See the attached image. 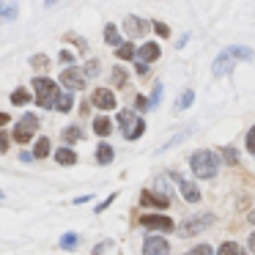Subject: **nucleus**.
<instances>
[{
  "label": "nucleus",
  "mask_w": 255,
  "mask_h": 255,
  "mask_svg": "<svg viewBox=\"0 0 255 255\" xmlns=\"http://www.w3.org/2000/svg\"><path fill=\"white\" fill-rule=\"evenodd\" d=\"M239 61H253V50H250V47H242V44L225 47V50L214 58L211 72H214L217 77H225V74H231V69L236 66Z\"/></svg>",
  "instance_id": "f257e3e1"
},
{
  "label": "nucleus",
  "mask_w": 255,
  "mask_h": 255,
  "mask_svg": "<svg viewBox=\"0 0 255 255\" xmlns=\"http://www.w3.org/2000/svg\"><path fill=\"white\" fill-rule=\"evenodd\" d=\"M189 167H192V173L198 178H214L217 173H220V159H217L214 151L200 148L189 156Z\"/></svg>",
  "instance_id": "f03ea898"
},
{
  "label": "nucleus",
  "mask_w": 255,
  "mask_h": 255,
  "mask_svg": "<svg viewBox=\"0 0 255 255\" xmlns=\"http://www.w3.org/2000/svg\"><path fill=\"white\" fill-rule=\"evenodd\" d=\"M33 91H36V105L44 107V110H52V107L58 105V99L63 96L50 77H36L33 80Z\"/></svg>",
  "instance_id": "7ed1b4c3"
},
{
  "label": "nucleus",
  "mask_w": 255,
  "mask_h": 255,
  "mask_svg": "<svg viewBox=\"0 0 255 255\" xmlns=\"http://www.w3.org/2000/svg\"><path fill=\"white\" fill-rule=\"evenodd\" d=\"M118 127L124 132V140H137L145 132V121L137 118L132 110H118Z\"/></svg>",
  "instance_id": "20e7f679"
},
{
  "label": "nucleus",
  "mask_w": 255,
  "mask_h": 255,
  "mask_svg": "<svg viewBox=\"0 0 255 255\" xmlns=\"http://www.w3.org/2000/svg\"><path fill=\"white\" fill-rule=\"evenodd\" d=\"M36 129H39V118L33 116V113H28V116H22L17 121V127H14L11 137L17 140V143H28L30 137L36 134Z\"/></svg>",
  "instance_id": "39448f33"
},
{
  "label": "nucleus",
  "mask_w": 255,
  "mask_h": 255,
  "mask_svg": "<svg viewBox=\"0 0 255 255\" xmlns=\"http://www.w3.org/2000/svg\"><path fill=\"white\" fill-rule=\"evenodd\" d=\"M61 83L66 85L69 91H83V88H85V83H88V74H85V69L69 66V69H63Z\"/></svg>",
  "instance_id": "423d86ee"
},
{
  "label": "nucleus",
  "mask_w": 255,
  "mask_h": 255,
  "mask_svg": "<svg viewBox=\"0 0 255 255\" xmlns=\"http://www.w3.org/2000/svg\"><path fill=\"white\" fill-rule=\"evenodd\" d=\"M140 225L151 228V231H162V233H173L176 225H173L170 217H162V214H143L140 217Z\"/></svg>",
  "instance_id": "0eeeda50"
},
{
  "label": "nucleus",
  "mask_w": 255,
  "mask_h": 255,
  "mask_svg": "<svg viewBox=\"0 0 255 255\" xmlns=\"http://www.w3.org/2000/svg\"><path fill=\"white\" fill-rule=\"evenodd\" d=\"M214 222V214H198V217H189L187 222H184L181 228H178V233L181 236H195V233H200L206 225H211Z\"/></svg>",
  "instance_id": "6e6552de"
},
{
  "label": "nucleus",
  "mask_w": 255,
  "mask_h": 255,
  "mask_svg": "<svg viewBox=\"0 0 255 255\" xmlns=\"http://www.w3.org/2000/svg\"><path fill=\"white\" fill-rule=\"evenodd\" d=\"M173 178H176V184H178V192H181V198L187 200V203H198L200 200V189L195 187L189 178H184V176H178V173H170Z\"/></svg>",
  "instance_id": "1a4fd4ad"
},
{
  "label": "nucleus",
  "mask_w": 255,
  "mask_h": 255,
  "mask_svg": "<svg viewBox=\"0 0 255 255\" xmlns=\"http://www.w3.org/2000/svg\"><path fill=\"white\" fill-rule=\"evenodd\" d=\"M170 253V244L162 236H145L143 242V255H167Z\"/></svg>",
  "instance_id": "9d476101"
},
{
  "label": "nucleus",
  "mask_w": 255,
  "mask_h": 255,
  "mask_svg": "<svg viewBox=\"0 0 255 255\" xmlns=\"http://www.w3.org/2000/svg\"><path fill=\"white\" fill-rule=\"evenodd\" d=\"M91 102H94L99 110H113V107H116V94H113L110 88H96L94 94H91Z\"/></svg>",
  "instance_id": "9b49d317"
},
{
  "label": "nucleus",
  "mask_w": 255,
  "mask_h": 255,
  "mask_svg": "<svg viewBox=\"0 0 255 255\" xmlns=\"http://www.w3.org/2000/svg\"><path fill=\"white\" fill-rule=\"evenodd\" d=\"M140 203L143 206H154V209H167L170 206V198L165 192H151V189H143L140 192Z\"/></svg>",
  "instance_id": "f8f14e48"
},
{
  "label": "nucleus",
  "mask_w": 255,
  "mask_h": 255,
  "mask_svg": "<svg viewBox=\"0 0 255 255\" xmlns=\"http://www.w3.org/2000/svg\"><path fill=\"white\" fill-rule=\"evenodd\" d=\"M19 17L17 0H0V22H14Z\"/></svg>",
  "instance_id": "ddd939ff"
},
{
  "label": "nucleus",
  "mask_w": 255,
  "mask_h": 255,
  "mask_svg": "<svg viewBox=\"0 0 255 255\" xmlns=\"http://www.w3.org/2000/svg\"><path fill=\"white\" fill-rule=\"evenodd\" d=\"M124 30H127L129 36H140V33H148V22L140 17H127L124 19Z\"/></svg>",
  "instance_id": "4468645a"
},
{
  "label": "nucleus",
  "mask_w": 255,
  "mask_h": 255,
  "mask_svg": "<svg viewBox=\"0 0 255 255\" xmlns=\"http://www.w3.org/2000/svg\"><path fill=\"white\" fill-rule=\"evenodd\" d=\"M156 58H159V44L148 41V44L140 47V58H137L140 63H151V61H156Z\"/></svg>",
  "instance_id": "2eb2a0df"
},
{
  "label": "nucleus",
  "mask_w": 255,
  "mask_h": 255,
  "mask_svg": "<svg viewBox=\"0 0 255 255\" xmlns=\"http://www.w3.org/2000/svg\"><path fill=\"white\" fill-rule=\"evenodd\" d=\"M55 162H58V165H63V167H69V165L77 162V154H74L72 148H58L55 151Z\"/></svg>",
  "instance_id": "dca6fc26"
},
{
  "label": "nucleus",
  "mask_w": 255,
  "mask_h": 255,
  "mask_svg": "<svg viewBox=\"0 0 255 255\" xmlns=\"http://www.w3.org/2000/svg\"><path fill=\"white\" fill-rule=\"evenodd\" d=\"M105 41H107L110 47H116V50L124 44V41H121V33H118L116 25H107V28H105Z\"/></svg>",
  "instance_id": "f3484780"
},
{
  "label": "nucleus",
  "mask_w": 255,
  "mask_h": 255,
  "mask_svg": "<svg viewBox=\"0 0 255 255\" xmlns=\"http://www.w3.org/2000/svg\"><path fill=\"white\" fill-rule=\"evenodd\" d=\"M94 132L102 134V137H107V134L113 132V121L110 118H94Z\"/></svg>",
  "instance_id": "a211bd4d"
},
{
  "label": "nucleus",
  "mask_w": 255,
  "mask_h": 255,
  "mask_svg": "<svg viewBox=\"0 0 255 255\" xmlns=\"http://www.w3.org/2000/svg\"><path fill=\"white\" fill-rule=\"evenodd\" d=\"M96 162H99V165H110L113 162V148L107 143H99V148H96Z\"/></svg>",
  "instance_id": "6ab92c4d"
},
{
  "label": "nucleus",
  "mask_w": 255,
  "mask_h": 255,
  "mask_svg": "<svg viewBox=\"0 0 255 255\" xmlns=\"http://www.w3.org/2000/svg\"><path fill=\"white\" fill-rule=\"evenodd\" d=\"M217 255H250V253H247V250H242L236 242H225V244L220 247V253H217Z\"/></svg>",
  "instance_id": "aec40b11"
},
{
  "label": "nucleus",
  "mask_w": 255,
  "mask_h": 255,
  "mask_svg": "<svg viewBox=\"0 0 255 255\" xmlns=\"http://www.w3.org/2000/svg\"><path fill=\"white\" fill-rule=\"evenodd\" d=\"M192 99H195V91H184V94L181 96H178V99H176V113H181V110H187V107L189 105H192Z\"/></svg>",
  "instance_id": "412c9836"
},
{
  "label": "nucleus",
  "mask_w": 255,
  "mask_h": 255,
  "mask_svg": "<svg viewBox=\"0 0 255 255\" xmlns=\"http://www.w3.org/2000/svg\"><path fill=\"white\" fill-rule=\"evenodd\" d=\"M63 140H66V143H77V140H83V129L80 127H66L63 129Z\"/></svg>",
  "instance_id": "4be33fe9"
},
{
  "label": "nucleus",
  "mask_w": 255,
  "mask_h": 255,
  "mask_svg": "<svg viewBox=\"0 0 255 255\" xmlns=\"http://www.w3.org/2000/svg\"><path fill=\"white\" fill-rule=\"evenodd\" d=\"M33 156H36V159H44V156H50V140L41 137L39 143H36V148H33Z\"/></svg>",
  "instance_id": "5701e85b"
},
{
  "label": "nucleus",
  "mask_w": 255,
  "mask_h": 255,
  "mask_svg": "<svg viewBox=\"0 0 255 255\" xmlns=\"http://www.w3.org/2000/svg\"><path fill=\"white\" fill-rule=\"evenodd\" d=\"M77 244H80V236H77V233H63V236H61V247H63V250H74Z\"/></svg>",
  "instance_id": "b1692460"
},
{
  "label": "nucleus",
  "mask_w": 255,
  "mask_h": 255,
  "mask_svg": "<svg viewBox=\"0 0 255 255\" xmlns=\"http://www.w3.org/2000/svg\"><path fill=\"white\" fill-rule=\"evenodd\" d=\"M134 52H137V50H134V47L129 44V41H124V44L118 47V52H116V55H118V58H124V61H132V58H134Z\"/></svg>",
  "instance_id": "393cba45"
},
{
  "label": "nucleus",
  "mask_w": 255,
  "mask_h": 255,
  "mask_svg": "<svg viewBox=\"0 0 255 255\" xmlns=\"http://www.w3.org/2000/svg\"><path fill=\"white\" fill-rule=\"evenodd\" d=\"M11 102H14V105H28V102H30L28 91H25V88H17V91L11 94Z\"/></svg>",
  "instance_id": "a878e982"
},
{
  "label": "nucleus",
  "mask_w": 255,
  "mask_h": 255,
  "mask_svg": "<svg viewBox=\"0 0 255 255\" xmlns=\"http://www.w3.org/2000/svg\"><path fill=\"white\" fill-rule=\"evenodd\" d=\"M72 102H74V96L72 94H63L61 99H58V105H55V110H61V113H66V110H72Z\"/></svg>",
  "instance_id": "bb28decb"
},
{
  "label": "nucleus",
  "mask_w": 255,
  "mask_h": 255,
  "mask_svg": "<svg viewBox=\"0 0 255 255\" xmlns=\"http://www.w3.org/2000/svg\"><path fill=\"white\" fill-rule=\"evenodd\" d=\"M113 83H116V85H127V72H124L121 66L113 69Z\"/></svg>",
  "instance_id": "cd10ccee"
},
{
  "label": "nucleus",
  "mask_w": 255,
  "mask_h": 255,
  "mask_svg": "<svg viewBox=\"0 0 255 255\" xmlns=\"http://www.w3.org/2000/svg\"><path fill=\"white\" fill-rule=\"evenodd\" d=\"M222 156L228 159V165H236V162H239V154H236V148H231V145H225V148H222Z\"/></svg>",
  "instance_id": "c85d7f7f"
},
{
  "label": "nucleus",
  "mask_w": 255,
  "mask_h": 255,
  "mask_svg": "<svg viewBox=\"0 0 255 255\" xmlns=\"http://www.w3.org/2000/svg\"><path fill=\"white\" fill-rule=\"evenodd\" d=\"M187 255H214V253H211V247H209V244H198V247H195V250H189Z\"/></svg>",
  "instance_id": "c756f323"
},
{
  "label": "nucleus",
  "mask_w": 255,
  "mask_h": 255,
  "mask_svg": "<svg viewBox=\"0 0 255 255\" xmlns=\"http://www.w3.org/2000/svg\"><path fill=\"white\" fill-rule=\"evenodd\" d=\"M154 33H159L162 39H167V36H170V28H167L165 22H154Z\"/></svg>",
  "instance_id": "7c9ffc66"
},
{
  "label": "nucleus",
  "mask_w": 255,
  "mask_h": 255,
  "mask_svg": "<svg viewBox=\"0 0 255 255\" xmlns=\"http://www.w3.org/2000/svg\"><path fill=\"white\" fill-rule=\"evenodd\" d=\"M247 151H250V154H255V127L247 132Z\"/></svg>",
  "instance_id": "2f4dec72"
},
{
  "label": "nucleus",
  "mask_w": 255,
  "mask_h": 255,
  "mask_svg": "<svg viewBox=\"0 0 255 255\" xmlns=\"http://www.w3.org/2000/svg\"><path fill=\"white\" fill-rule=\"evenodd\" d=\"M162 99V83H154V96H151V107Z\"/></svg>",
  "instance_id": "473e14b6"
},
{
  "label": "nucleus",
  "mask_w": 255,
  "mask_h": 255,
  "mask_svg": "<svg viewBox=\"0 0 255 255\" xmlns=\"http://www.w3.org/2000/svg\"><path fill=\"white\" fill-rule=\"evenodd\" d=\"M96 72H99V61H88V66H85V74H88V77H94Z\"/></svg>",
  "instance_id": "72a5a7b5"
},
{
  "label": "nucleus",
  "mask_w": 255,
  "mask_h": 255,
  "mask_svg": "<svg viewBox=\"0 0 255 255\" xmlns=\"http://www.w3.org/2000/svg\"><path fill=\"white\" fill-rule=\"evenodd\" d=\"M134 107H137V110H148V107H151V99H143V96H137V99H134Z\"/></svg>",
  "instance_id": "f704fd0d"
},
{
  "label": "nucleus",
  "mask_w": 255,
  "mask_h": 255,
  "mask_svg": "<svg viewBox=\"0 0 255 255\" xmlns=\"http://www.w3.org/2000/svg\"><path fill=\"white\" fill-rule=\"evenodd\" d=\"M47 63H50V61H47V55H36V58H33V66H39V69L47 66Z\"/></svg>",
  "instance_id": "c9c22d12"
},
{
  "label": "nucleus",
  "mask_w": 255,
  "mask_h": 255,
  "mask_svg": "<svg viewBox=\"0 0 255 255\" xmlns=\"http://www.w3.org/2000/svg\"><path fill=\"white\" fill-rule=\"evenodd\" d=\"M137 74H140V77H145V74H148V63H140L137 61Z\"/></svg>",
  "instance_id": "e433bc0d"
},
{
  "label": "nucleus",
  "mask_w": 255,
  "mask_h": 255,
  "mask_svg": "<svg viewBox=\"0 0 255 255\" xmlns=\"http://www.w3.org/2000/svg\"><path fill=\"white\" fill-rule=\"evenodd\" d=\"M113 200H116V195H110V198H107V200H105V203H99V206H96V211H105V209H107V206H110V203H113Z\"/></svg>",
  "instance_id": "4c0bfd02"
},
{
  "label": "nucleus",
  "mask_w": 255,
  "mask_h": 255,
  "mask_svg": "<svg viewBox=\"0 0 255 255\" xmlns=\"http://www.w3.org/2000/svg\"><path fill=\"white\" fill-rule=\"evenodd\" d=\"M8 148V143H6V134L0 132V151H6Z\"/></svg>",
  "instance_id": "58836bf2"
},
{
  "label": "nucleus",
  "mask_w": 255,
  "mask_h": 255,
  "mask_svg": "<svg viewBox=\"0 0 255 255\" xmlns=\"http://www.w3.org/2000/svg\"><path fill=\"white\" fill-rule=\"evenodd\" d=\"M19 159H22V162H30V159H36V156L28 154V151H22V156H19Z\"/></svg>",
  "instance_id": "ea45409f"
},
{
  "label": "nucleus",
  "mask_w": 255,
  "mask_h": 255,
  "mask_svg": "<svg viewBox=\"0 0 255 255\" xmlns=\"http://www.w3.org/2000/svg\"><path fill=\"white\" fill-rule=\"evenodd\" d=\"M61 58H63V61H66V63H69V61H72V58H74V55H72V52H69V50H63V52H61Z\"/></svg>",
  "instance_id": "a19ab883"
},
{
  "label": "nucleus",
  "mask_w": 255,
  "mask_h": 255,
  "mask_svg": "<svg viewBox=\"0 0 255 255\" xmlns=\"http://www.w3.org/2000/svg\"><path fill=\"white\" fill-rule=\"evenodd\" d=\"M247 247L255 253V233H250V242H247Z\"/></svg>",
  "instance_id": "79ce46f5"
},
{
  "label": "nucleus",
  "mask_w": 255,
  "mask_h": 255,
  "mask_svg": "<svg viewBox=\"0 0 255 255\" xmlns=\"http://www.w3.org/2000/svg\"><path fill=\"white\" fill-rule=\"evenodd\" d=\"M6 124H8V116L6 113H0V127H6Z\"/></svg>",
  "instance_id": "37998d69"
},
{
  "label": "nucleus",
  "mask_w": 255,
  "mask_h": 255,
  "mask_svg": "<svg viewBox=\"0 0 255 255\" xmlns=\"http://www.w3.org/2000/svg\"><path fill=\"white\" fill-rule=\"evenodd\" d=\"M58 0H44V6H55Z\"/></svg>",
  "instance_id": "c03bdc74"
},
{
  "label": "nucleus",
  "mask_w": 255,
  "mask_h": 255,
  "mask_svg": "<svg viewBox=\"0 0 255 255\" xmlns=\"http://www.w3.org/2000/svg\"><path fill=\"white\" fill-rule=\"evenodd\" d=\"M250 222H253V225H255V211H250Z\"/></svg>",
  "instance_id": "a18cd8bd"
},
{
  "label": "nucleus",
  "mask_w": 255,
  "mask_h": 255,
  "mask_svg": "<svg viewBox=\"0 0 255 255\" xmlns=\"http://www.w3.org/2000/svg\"><path fill=\"white\" fill-rule=\"evenodd\" d=\"M3 198H6V192H3V189H0V203H3Z\"/></svg>",
  "instance_id": "49530a36"
}]
</instances>
